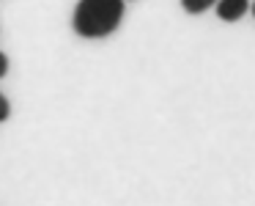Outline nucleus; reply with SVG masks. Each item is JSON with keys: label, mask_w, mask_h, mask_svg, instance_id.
Segmentation results:
<instances>
[{"label": "nucleus", "mask_w": 255, "mask_h": 206, "mask_svg": "<svg viewBox=\"0 0 255 206\" xmlns=\"http://www.w3.org/2000/svg\"><path fill=\"white\" fill-rule=\"evenodd\" d=\"M127 11V0H80L72 14V28L83 39H107L116 33Z\"/></svg>", "instance_id": "f257e3e1"}, {"label": "nucleus", "mask_w": 255, "mask_h": 206, "mask_svg": "<svg viewBox=\"0 0 255 206\" xmlns=\"http://www.w3.org/2000/svg\"><path fill=\"white\" fill-rule=\"evenodd\" d=\"M247 11H250L247 0H217V17H220L222 22H236V19H242Z\"/></svg>", "instance_id": "f03ea898"}, {"label": "nucleus", "mask_w": 255, "mask_h": 206, "mask_svg": "<svg viewBox=\"0 0 255 206\" xmlns=\"http://www.w3.org/2000/svg\"><path fill=\"white\" fill-rule=\"evenodd\" d=\"M181 6H184V11L187 14H203V11H209L211 6H217V0H181Z\"/></svg>", "instance_id": "7ed1b4c3"}, {"label": "nucleus", "mask_w": 255, "mask_h": 206, "mask_svg": "<svg viewBox=\"0 0 255 206\" xmlns=\"http://www.w3.org/2000/svg\"><path fill=\"white\" fill-rule=\"evenodd\" d=\"M11 116V105H8V99H6V94H0V124L6 121V118Z\"/></svg>", "instance_id": "20e7f679"}, {"label": "nucleus", "mask_w": 255, "mask_h": 206, "mask_svg": "<svg viewBox=\"0 0 255 206\" xmlns=\"http://www.w3.org/2000/svg\"><path fill=\"white\" fill-rule=\"evenodd\" d=\"M6 74H8V55L0 52V77H6Z\"/></svg>", "instance_id": "39448f33"}, {"label": "nucleus", "mask_w": 255, "mask_h": 206, "mask_svg": "<svg viewBox=\"0 0 255 206\" xmlns=\"http://www.w3.org/2000/svg\"><path fill=\"white\" fill-rule=\"evenodd\" d=\"M250 11H253V17H255V3H253V6H250Z\"/></svg>", "instance_id": "423d86ee"}]
</instances>
